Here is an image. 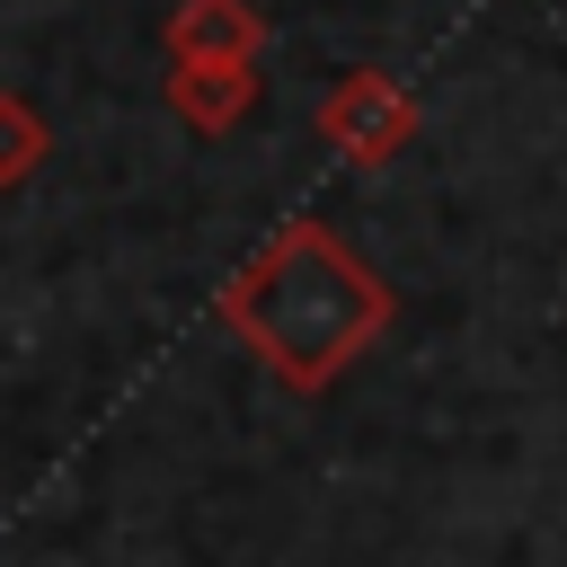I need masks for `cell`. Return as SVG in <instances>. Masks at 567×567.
<instances>
[{
    "label": "cell",
    "mask_w": 567,
    "mask_h": 567,
    "mask_svg": "<svg viewBox=\"0 0 567 567\" xmlns=\"http://www.w3.org/2000/svg\"><path fill=\"white\" fill-rule=\"evenodd\" d=\"M221 328L292 390V399H319L337 390L399 319V292L381 284V266H363L328 221H284L275 239H257L221 292H213Z\"/></svg>",
    "instance_id": "obj_1"
},
{
    "label": "cell",
    "mask_w": 567,
    "mask_h": 567,
    "mask_svg": "<svg viewBox=\"0 0 567 567\" xmlns=\"http://www.w3.org/2000/svg\"><path fill=\"white\" fill-rule=\"evenodd\" d=\"M319 142L346 159V168H390L408 142H416V97L381 71V62H354V71H337L328 80V97H319Z\"/></svg>",
    "instance_id": "obj_2"
},
{
    "label": "cell",
    "mask_w": 567,
    "mask_h": 567,
    "mask_svg": "<svg viewBox=\"0 0 567 567\" xmlns=\"http://www.w3.org/2000/svg\"><path fill=\"white\" fill-rule=\"evenodd\" d=\"M257 106V62H168V115L204 142H221L230 124H248Z\"/></svg>",
    "instance_id": "obj_3"
},
{
    "label": "cell",
    "mask_w": 567,
    "mask_h": 567,
    "mask_svg": "<svg viewBox=\"0 0 567 567\" xmlns=\"http://www.w3.org/2000/svg\"><path fill=\"white\" fill-rule=\"evenodd\" d=\"M159 44H168V62H257L266 53V18L248 0H177Z\"/></svg>",
    "instance_id": "obj_4"
},
{
    "label": "cell",
    "mask_w": 567,
    "mask_h": 567,
    "mask_svg": "<svg viewBox=\"0 0 567 567\" xmlns=\"http://www.w3.org/2000/svg\"><path fill=\"white\" fill-rule=\"evenodd\" d=\"M44 151H53L44 106H35L27 89H0V195H9V186H27V177L44 168Z\"/></svg>",
    "instance_id": "obj_5"
}]
</instances>
